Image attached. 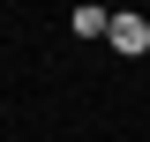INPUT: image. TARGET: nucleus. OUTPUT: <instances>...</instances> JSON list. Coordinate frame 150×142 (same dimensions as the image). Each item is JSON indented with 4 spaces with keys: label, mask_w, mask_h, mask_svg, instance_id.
<instances>
[{
    "label": "nucleus",
    "mask_w": 150,
    "mask_h": 142,
    "mask_svg": "<svg viewBox=\"0 0 150 142\" xmlns=\"http://www.w3.org/2000/svg\"><path fill=\"white\" fill-rule=\"evenodd\" d=\"M105 45H112V53H150V22L135 15V8H120L112 30H105Z\"/></svg>",
    "instance_id": "f257e3e1"
},
{
    "label": "nucleus",
    "mask_w": 150,
    "mask_h": 142,
    "mask_svg": "<svg viewBox=\"0 0 150 142\" xmlns=\"http://www.w3.org/2000/svg\"><path fill=\"white\" fill-rule=\"evenodd\" d=\"M68 30H75V37H105V30H112V15H105V8H75Z\"/></svg>",
    "instance_id": "f03ea898"
}]
</instances>
